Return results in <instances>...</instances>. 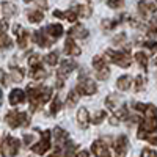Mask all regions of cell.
Returning <instances> with one entry per match:
<instances>
[{"instance_id": "obj_1", "label": "cell", "mask_w": 157, "mask_h": 157, "mask_svg": "<svg viewBox=\"0 0 157 157\" xmlns=\"http://www.w3.org/2000/svg\"><path fill=\"white\" fill-rule=\"evenodd\" d=\"M145 118L140 123V129H138V138H146V135L149 132H155L157 130V109L152 104H148L143 110Z\"/></svg>"}, {"instance_id": "obj_2", "label": "cell", "mask_w": 157, "mask_h": 157, "mask_svg": "<svg viewBox=\"0 0 157 157\" xmlns=\"http://www.w3.org/2000/svg\"><path fill=\"white\" fill-rule=\"evenodd\" d=\"M105 57L109 61L118 64V66H121V68H127L130 66V57H129V49L127 50H113V49H109L105 52Z\"/></svg>"}, {"instance_id": "obj_3", "label": "cell", "mask_w": 157, "mask_h": 157, "mask_svg": "<svg viewBox=\"0 0 157 157\" xmlns=\"http://www.w3.org/2000/svg\"><path fill=\"white\" fill-rule=\"evenodd\" d=\"M6 123L10 127L13 129H17V127H25V126H29L30 124V116L25 113V112H10L6 115Z\"/></svg>"}, {"instance_id": "obj_4", "label": "cell", "mask_w": 157, "mask_h": 157, "mask_svg": "<svg viewBox=\"0 0 157 157\" xmlns=\"http://www.w3.org/2000/svg\"><path fill=\"white\" fill-rule=\"evenodd\" d=\"M21 148V141L11 135H5L2 140V145H0V152L6 157H13L19 152Z\"/></svg>"}, {"instance_id": "obj_5", "label": "cell", "mask_w": 157, "mask_h": 157, "mask_svg": "<svg viewBox=\"0 0 157 157\" xmlns=\"http://www.w3.org/2000/svg\"><path fill=\"white\" fill-rule=\"evenodd\" d=\"M75 91L78 94H83V96H91L98 91V86H96V82H93L90 77H85L83 74L80 75L77 82V86H75Z\"/></svg>"}, {"instance_id": "obj_6", "label": "cell", "mask_w": 157, "mask_h": 157, "mask_svg": "<svg viewBox=\"0 0 157 157\" xmlns=\"http://www.w3.org/2000/svg\"><path fill=\"white\" fill-rule=\"evenodd\" d=\"M77 68V63L74 61V60H64L61 64H60V69L57 71V86L58 88H61L63 86V80L66 78L74 69Z\"/></svg>"}, {"instance_id": "obj_7", "label": "cell", "mask_w": 157, "mask_h": 157, "mask_svg": "<svg viewBox=\"0 0 157 157\" xmlns=\"http://www.w3.org/2000/svg\"><path fill=\"white\" fill-rule=\"evenodd\" d=\"M50 137H52L50 130H44V132L41 134V140L32 146V151H33L35 154H39V155L46 154V152L49 151V148H50Z\"/></svg>"}, {"instance_id": "obj_8", "label": "cell", "mask_w": 157, "mask_h": 157, "mask_svg": "<svg viewBox=\"0 0 157 157\" xmlns=\"http://www.w3.org/2000/svg\"><path fill=\"white\" fill-rule=\"evenodd\" d=\"M93 68L96 69V75H98L99 80H107V78H109L110 69H109V66H107L105 58L94 57V58H93Z\"/></svg>"}, {"instance_id": "obj_9", "label": "cell", "mask_w": 157, "mask_h": 157, "mask_svg": "<svg viewBox=\"0 0 157 157\" xmlns=\"http://www.w3.org/2000/svg\"><path fill=\"white\" fill-rule=\"evenodd\" d=\"M13 33H14L16 43H17V46H19L21 49L27 47V44H29V33H27V30H25L22 25H19V24L13 25Z\"/></svg>"}, {"instance_id": "obj_10", "label": "cell", "mask_w": 157, "mask_h": 157, "mask_svg": "<svg viewBox=\"0 0 157 157\" xmlns=\"http://www.w3.org/2000/svg\"><path fill=\"white\" fill-rule=\"evenodd\" d=\"M138 11L143 17H148L157 11V0H140Z\"/></svg>"}, {"instance_id": "obj_11", "label": "cell", "mask_w": 157, "mask_h": 157, "mask_svg": "<svg viewBox=\"0 0 157 157\" xmlns=\"http://www.w3.org/2000/svg\"><path fill=\"white\" fill-rule=\"evenodd\" d=\"M52 137H54V143H55V154H61V146L64 145V141H66V138H68V134L64 132V130L61 129V127H55L54 129V132H52Z\"/></svg>"}, {"instance_id": "obj_12", "label": "cell", "mask_w": 157, "mask_h": 157, "mask_svg": "<svg viewBox=\"0 0 157 157\" xmlns=\"http://www.w3.org/2000/svg\"><path fill=\"white\" fill-rule=\"evenodd\" d=\"M33 41L39 47H49L52 43H54V39H52L44 30H41V32H35L33 33Z\"/></svg>"}, {"instance_id": "obj_13", "label": "cell", "mask_w": 157, "mask_h": 157, "mask_svg": "<svg viewBox=\"0 0 157 157\" xmlns=\"http://www.w3.org/2000/svg\"><path fill=\"white\" fill-rule=\"evenodd\" d=\"M127 148H129V140L126 135H120L115 141V152L118 155H124L127 152Z\"/></svg>"}, {"instance_id": "obj_14", "label": "cell", "mask_w": 157, "mask_h": 157, "mask_svg": "<svg viewBox=\"0 0 157 157\" xmlns=\"http://www.w3.org/2000/svg\"><path fill=\"white\" fill-rule=\"evenodd\" d=\"M64 54L69 55V57L80 55V47H78V46L72 41V38H68L66 41H64Z\"/></svg>"}, {"instance_id": "obj_15", "label": "cell", "mask_w": 157, "mask_h": 157, "mask_svg": "<svg viewBox=\"0 0 157 157\" xmlns=\"http://www.w3.org/2000/svg\"><path fill=\"white\" fill-rule=\"evenodd\" d=\"M91 152L94 155H110V151L107 148V145L104 143L102 140H96L91 146Z\"/></svg>"}, {"instance_id": "obj_16", "label": "cell", "mask_w": 157, "mask_h": 157, "mask_svg": "<svg viewBox=\"0 0 157 157\" xmlns=\"http://www.w3.org/2000/svg\"><path fill=\"white\" fill-rule=\"evenodd\" d=\"M68 35H69V36H74V38H77V39H85V38H88L90 32L83 27V25L77 24V25H74V27L68 32Z\"/></svg>"}, {"instance_id": "obj_17", "label": "cell", "mask_w": 157, "mask_h": 157, "mask_svg": "<svg viewBox=\"0 0 157 157\" xmlns=\"http://www.w3.org/2000/svg\"><path fill=\"white\" fill-rule=\"evenodd\" d=\"M25 93L22 90H13L11 91V94H10V104L11 105H21V104H24L25 102Z\"/></svg>"}, {"instance_id": "obj_18", "label": "cell", "mask_w": 157, "mask_h": 157, "mask_svg": "<svg viewBox=\"0 0 157 157\" xmlns=\"http://www.w3.org/2000/svg\"><path fill=\"white\" fill-rule=\"evenodd\" d=\"M44 32L55 41V39H58V38L63 35L64 30H63V27H61L60 24H50V25H47V27L44 29Z\"/></svg>"}, {"instance_id": "obj_19", "label": "cell", "mask_w": 157, "mask_h": 157, "mask_svg": "<svg viewBox=\"0 0 157 157\" xmlns=\"http://www.w3.org/2000/svg\"><path fill=\"white\" fill-rule=\"evenodd\" d=\"M77 124L82 129H86L90 126V113L85 107L78 109V112H77Z\"/></svg>"}, {"instance_id": "obj_20", "label": "cell", "mask_w": 157, "mask_h": 157, "mask_svg": "<svg viewBox=\"0 0 157 157\" xmlns=\"http://www.w3.org/2000/svg\"><path fill=\"white\" fill-rule=\"evenodd\" d=\"M127 116H129L127 107L115 109V115H113V118H112V124H118V120H120V121H124V120H127Z\"/></svg>"}, {"instance_id": "obj_21", "label": "cell", "mask_w": 157, "mask_h": 157, "mask_svg": "<svg viewBox=\"0 0 157 157\" xmlns=\"http://www.w3.org/2000/svg\"><path fill=\"white\" fill-rule=\"evenodd\" d=\"M30 77L32 78H35V80H44V78L47 77V72L41 68V64L39 66H35V68H32V71H30Z\"/></svg>"}, {"instance_id": "obj_22", "label": "cell", "mask_w": 157, "mask_h": 157, "mask_svg": "<svg viewBox=\"0 0 157 157\" xmlns=\"http://www.w3.org/2000/svg\"><path fill=\"white\" fill-rule=\"evenodd\" d=\"M2 14L5 16V17H11V16H14L16 14V5L14 3H10V2H3L2 5Z\"/></svg>"}, {"instance_id": "obj_23", "label": "cell", "mask_w": 157, "mask_h": 157, "mask_svg": "<svg viewBox=\"0 0 157 157\" xmlns=\"http://www.w3.org/2000/svg\"><path fill=\"white\" fill-rule=\"evenodd\" d=\"M116 86L120 90H123V91L129 90L130 86H132V77L130 75H121L120 78H118V82H116Z\"/></svg>"}, {"instance_id": "obj_24", "label": "cell", "mask_w": 157, "mask_h": 157, "mask_svg": "<svg viewBox=\"0 0 157 157\" xmlns=\"http://www.w3.org/2000/svg\"><path fill=\"white\" fill-rule=\"evenodd\" d=\"M27 17L32 24H39L43 19H44V14L39 10H33V11H29L27 13Z\"/></svg>"}, {"instance_id": "obj_25", "label": "cell", "mask_w": 157, "mask_h": 157, "mask_svg": "<svg viewBox=\"0 0 157 157\" xmlns=\"http://www.w3.org/2000/svg\"><path fill=\"white\" fill-rule=\"evenodd\" d=\"M50 99H52V88L41 86V91H39V104H46Z\"/></svg>"}, {"instance_id": "obj_26", "label": "cell", "mask_w": 157, "mask_h": 157, "mask_svg": "<svg viewBox=\"0 0 157 157\" xmlns=\"http://www.w3.org/2000/svg\"><path fill=\"white\" fill-rule=\"evenodd\" d=\"M0 47L2 49H11L13 47V41H11V38H8L6 32H0Z\"/></svg>"}, {"instance_id": "obj_27", "label": "cell", "mask_w": 157, "mask_h": 157, "mask_svg": "<svg viewBox=\"0 0 157 157\" xmlns=\"http://www.w3.org/2000/svg\"><path fill=\"white\" fill-rule=\"evenodd\" d=\"M24 75H25V72L21 68H14V69L11 71V78H13V82H16V83H19V82L24 80Z\"/></svg>"}, {"instance_id": "obj_28", "label": "cell", "mask_w": 157, "mask_h": 157, "mask_svg": "<svg viewBox=\"0 0 157 157\" xmlns=\"http://www.w3.org/2000/svg\"><path fill=\"white\" fill-rule=\"evenodd\" d=\"M78 93L75 90H72V91H69V94H68V99H66V105L68 107H74V105H77V102H78V96H77Z\"/></svg>"}, {"instance_id": "obj_29", "label": "cell", "mask_w": 157, "mask_h": 157, "mask_svg": "<svg viewBox=\"0 0 157 157\" xmlns=\"http://www.w3.org/2000/svg\"><path fill=\"white\" fill-rule=\"evenodd\" d=\"M61 99H60V96H55L54 98V101H52V104H50V113L52 115H55V113H58L60 110H61Z\"/></svg>"}, {"instance_id": "obj_30", "label": "cell", "mask_w": 157, "mask_h": 157, "mask_svg": "<svg viewBox=\"0 0 157 157\" xmlns=\"http://www.w3.org/2000/svg\"><path fill=\"white\" fill-rule=\"evenodd\" d=\"M135 60H137V63L140 64L143 69L148 68V57H146V54H143V52H137V54H135Z\"/></svg>"}, {"instance_id": "obj_31", "label": "cell", "mask_w": 157, "mask_h": 157, "mask_svg": "<svg viewBox=\"0 0 157 157\" xmlns=\"http://www.w3.org/2000/svg\"><path fill=\"white\" fill-rule=\"evenodd\" d=\"M44 61L49 64V66H54V64L58 63V55H57V52H50V54L44 55Z\"/></svg>"}, {"instance_id": "obj_32", "label": "cell", "mask_w": 157, "mask_h": 157, "mask_svg": "<svg viewBox=\"0 0 157 157\" xmlns=\"http://www.w3.org/2000/svg\"><path fill=\"white\" fill-rule=\"evenodd\" d=\"M77 11H78V16L80 17H88L91 14V8L86 5H77Z\"/></svg>"}, {"instance_id": "obj_33", "label": "cell", "mask_w": 157, "mask_h": 157, "mask_svg": "<svg viewBox=\"0 0 157 157\" xmlns=\"http://www.w3.org/2000/svg\"><path fill=\"white\" fill-rule=\"evenodd\" d=\"M105 116H107L105 112H104V110H99V112H96V115H94L93 118H91V123H93V124H101Z\"/></svg>"}, {"instance_id": "obj_34", "label": "cell", "mask_w": 157, "mask_h": 157, "mask_svg": "<svg viewBox=\"0 0 157 157\" xmlns=\"http://www.w3.org/2000/svg\"><path fill=\"white\" fill-rule=\"evenodd\" d=\"M105 105H107L110 110H115V109L118 107V98H115V96H109V98L105 99Z\"/></svg>"}, {"instance_id": "obj_35", "label": "cell", "mask_w": 157, "mask_h": 157, "mask_svg": "<svg viewBox=\"0 0 157 157\" xmlns=\"http://www.w3.org/2000/svg\"><path fill=\"white\" fill-rule=\"evenodd\" d=\"M39 64H41V60H39L38 55L33 54V55L29 58V66H30V68H35V66H39Z\"/></svg>"}, {"instance_id": "obj_36", "label": "cell", "mask_w": 157, "mask_h": 157, "mask_svg": "<svg viewBox=\"0 0 157 157\" xmlns=\"http://www.w3.org/2000/svg\"><path fill=\"white\" fill-rule=\"evenodd\" d=\"M143 88H145V78H143L141 75H138L135 78V91H141Z\"/></svg>"}, {"instance_id": "obj_37", "label": "cell", "mask_w": 157, "mask_h": 157, "mask_svg": "<svg viewBox=\"0 0 157 157\" xmlns=\"http://www.w3.org/2000/svg\"><path fill=\"white\" fill-rule=\"evenodd\" d=\"M124 3V0H107V5L110 8H121Z\"/></svg>"}, {"instance_id": "obj_38", "label": "cell", "mask_w": 157, "mask_h": 157, "mask_svg": "<svg viewBox=\"0 0 157 157\" xmlns=\"http://www.w3.org/2000/svg\"><path fill=\"white\" fill-rule=\"evenodd\" d=\"M141 155H143V157H146V155H149V157H155V155H157V152H155V151H152V149L145 148V149L141 151Z\"/></svg>"}, {"instance_id": "obj_39", "label": "cell", "mask_w": 157, "mask_h": 157, "mask_svg": "<svg viewBox=\"0 0 157 157\" xmlns=\"http://www.w3.org/2000/svg\"><path fill=\"white\" fill-rule=\"evenodd\" d=\"M143 46H146L149 50H152V52H155L157 50V43H154V41H146Z\"/></svg>"}, {"instance_id": "obj_40", "label": "cell", "mask_w": 157, "mask_h": 157, "mask_svg": "<svg viewBox=\"0 0 157 157\" xmlns=\"http://www.w3.org/2000/svg\"><path fill=\"white\" fill-rule=\"evenodd\" d=\"M8 82H6V75H5V72L2 71V69H0V85H2V86H5Z\"/></svg>"}, {"instance_id": "obj_41", "label": "cell", "mask_w": 157, "mask_h": 157, "mask_svg": "<svg viewBox=\"0 0 157 157\" xmlns=\"http://www.w3.org/2000/svg\"><path fill=\"white\" fill-rule=\"evenodd\" d=\"M6 29H8L6 21H0V32H6Z\"/></svg>"}, {"instance_id": "obj_42", "label": "cell", "mask_w": 157, "mask_h": 157, "mask_svg": "<svg viewBox=\"0 0 157 157\" xmlns=\"http://www.w3.org/2000/svg\"><path fill=\"white\" fill-rule=\"evenodd\" d=\"M148 141L151 145H157V137H148Z\"/></svg>"}, {"instance_id": "obj_43", "label": "cell", "mask_w": 157, "mask_h": 157, "mask_svg": "<svg viewBox=\"0 0 157 157\" xmlns=\"http://www.w3.org/2000/svg\"><path fill=\"white\" fill-rule=\"evenodd\" d=\"M24 140H25V143H30L33 140V137L32 135H24Z\"/></svg>"}, {"instance_id": "obj_44", "label": "cell", "mask_w": 157, "mask_h": 157, "mask_svg": "<svg viewBox=\"0 0 157 157\" xmlns=\"http://www.w3.org/2000/svg\"><path fill=\"white\" fill-rule=\"evenodd\" d=\"M151 24H152V27H155V29H157V16H155V17H152Z\"/></svg>"}, {"instance_id": "obj_45", "label": "cell", "mask_w": 157, "mask_h": 157, "mask_svg": "<svg viewBox=\"0 0 157 157\" xmlns=\"http://www.w3.org/2000/svg\"><path fill=\"white\" fill-rule=\"evenodd\" d=\"M2 102H3V93H2V90H0V105H2Z\"/></svg>"}, {"instance_id": "obj_46", "label": "cell", "mask_w": 157, "mask_h": 157, "mask_svg": "<svg viewBox=\"0 0 157 157\" xmlns=\"http://www.w3.org/2000/svg\"><path fill=\"white\" fill-rule=\"evenodd\" d=\"M24 2H27V3H30V2H33V0H24Z\"/></svg>"}, {"instance_id": "obj_47", "label": "cell", "mask_w": 157, "mask_h": 157, "mask_svg": "<svg viewBox=\"0 0 157 157\" xmlns=\"http://www.w3.org/2000/svg\"><path fill=\"white\" fill-rule=\"evenodd\" d=\"M155 66H157V57H155Z\"/></svg>"}]
</instances>
